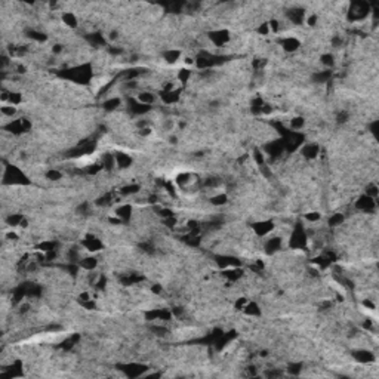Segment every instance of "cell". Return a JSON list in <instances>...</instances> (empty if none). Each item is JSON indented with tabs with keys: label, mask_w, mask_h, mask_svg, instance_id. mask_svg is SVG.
Here are the masks:
<instances>
[{
	"label": "cell",
	"mask_w": 379,
	"mask_h": 379,
	"mask_svg": "<svg viewBox=\"0 0 379 379\" xmlns=\"http://www.w3.org/2000/svg\"><path fill=\"white\" fill-rule=\"evenodd\" d=\"M82 265L85 267V268H95V265H96V261L93 259V258H87V259H83V262H82Z\"/></svg>",
	"instance_id": "6da1fadb"
},
{
	"label": "cell",
	"mask_w": 379,
	"mask_h": 379,
	"mask_svg": "<svg viewBox=\"0 0 379 379\" xmlns=\"http://www.w3.org/2000/svg\"><path fill=\"white\" fill-rule=\"evenodd\" d=\"M64 22H67L68 25H76V18H74V15H71V13H65L64 15Z\"/></svg>",
	"instance_id": "7a4b0ae2"
}]
</instances>
